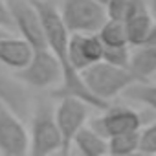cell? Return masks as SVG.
Wrapping results in <instances>:
<instances>
[{
	"label": "cell",
	"mask_w": 156,
	"mask_h": 156,
	"mask_svg": "<svg viewBox=\"0 0 156 156\" xmlns=\"http://www.w3.org/2000/svg\"><path fill=\"white\" fill-rule=\"evenodd\" d=\"M140 151V130L108 138V156H125Z\"/></svg>",
	"instance_id": "2e32d148"
},
{
	"label": "cell",
	"mask_w": 156,
	"mask_h": 156,
	"mask_svg": "<svg viewBox=\"0 0 156 156\" xmlns=\"http://www.w3.org/2000/svg\"><path fill=\"white\" fill-rule=\"evenodd\" d=\"M141 125L143 118L140 116V112L123 105H114V107L108 105L105 110H101L99 116H96L90 121V127L96 129L107 140L125 132H138L141 130Z\"/></svg>",
	"instance_id": "52a82bcc"
},
{
	"label": "cell",
	"mask_w": 156,
	"mask_h": 156,
	"mask_svg": "<svg viewBox=\"0 0 156 156\" xmlns=\"http://www.w3.org/2000/svg\"><path fill=\"white\" fill-rule=\"evenodd\" d=\"M98 35L105 46H130L125 22H118V20L108 19L103 24V28L98 31Z\"/></svg>",
	"instance_id": "9a60e30c"
},
{
	"label": "cell",
	"mask_w": 156,
	"mask_h": 156,
	"mask_svg": "<svg viewBox=\"0 0 156 156\" xmlns=\"http://www.w3.org/2000/svg\"><path fill=\"white\" fill-rule=\"evenodd\" d=\"M0 28H2L4 31H8V33H9V30L15 28L8 0H0Z\"/></svg>",
	"instance_id": "44dd1931"
},
{
	"label": "cell",
	"mask_w": 156,
	"mask_h": 156,
	"mask_svg": "<svg viewBox=\"0 0 156 156\" xmlns=\"http://www.w3.org/2000/svg\"><path fill=\"white\" fill-rule=\"evenodd\" d=\"M130 55H132V46H105L103 61L119 68H129Z\"/></svg>",
	"instance_id": "d6986e66"
},
{
	"label": "cell",
	"mask_w": 156,
	"mask_h": 156,
	"mask_svg": "<svg viewBox=\"0 0 156 156\" xmlns=\"http://www.w3.org/2000/svg\"><path fill=\"white\" fill-rule=\"evenodd\" d=\"M129 70L136 77L138 83H149V79L156 77V46L154 44L134 46Z\"/></svg>",
	"instance_id": "8fae6325"
},
{
	"label": "cell",
	"mask_w": 156,
	"mask_h": 156,
	"mask_svg": "<svg viewBox=\"0 0 156 156\" xmlns=\"http://www.w3.org/2000/svg\"><path fill=\"white\" fill-rule=\"evenodd\" d=\"M81 77L94 98H98L103 103H110V99L123 96V92L132 87L136 77L130 73L129 68H119L114 64H108L107 61H99L81 72Z\"/></svg>",
	"instance_id": "6da1fadb"
},
{
	"label": "cell",
	"mask_w": 156,
	"mask_h": 156,
	"mask_svg": "<svg viewBox=\"0 0 156 156\" xmlns=\"http://www.w3.org/2000/svg\"><path fill=\"white\" fill-rule=\"evenodd\" d=\"M98 2H99V4H103V6H107V2H108V0H98Z\"/></svg>",
	"instance_id": "cb8c5ba5"
},
{
	"label": "cell",
	"mask_w": 156,
	"mask_h": 156,
	"mask_svg": "<svg viewBox=\"0 0 156 156\" xmlns=\"http://www.w3.org/2000/svg\"><path fill=\"white\" fill-rule=\"evenodd\" d=\"M145 44H154L156 46V20H154V26H152V31H151V37Z\"/></svg>",
	"instance_id": "7402d4cb"
},
{
	"label": "cell",
	"mask_w": 156,
	"mask_h": 156,
	"mask_svg": "<svg viewBox=\"0 0 156 156\" xmlns=\"http://www.w3.org/2000/svg\"><path fill=\"white\" fill-rule=\"evenodd\" d=\"M127 26V35H129V42L130 46H141L149 41L152 26H154V19L149 13V9L145 8V4H141L138 8V11L125 22Z\"/></svg>",
	"instance_id": "4fadbf2b"
},
{
	"label": "cell",
	"mask_w": 156,
	"mask_h": 156,
	"mask_svg": "<svg viewBox=\"0 0 156 156\" xmlns=\"http://www.w3.org/2000/svg\"><path fill=\"white\" fill-rule=\"evenodd\" d=\"M140 151L147 156H156V121L140 130Z\"/></svg>",
	"instance_id": "ffe728a7"
},
{
	"label": "cell",
	"mask_w": 156,
	"mask_h": 156,
	"mask_svg": "<svg viewBox=\"0 0 156 156\" xmlns=\"http://www.w3.org/2000/svg\"><path fill=\"white\" fill-rule=\"evenodd\" d=\"M62 140L55 118V110H51L46 103H41L33 112L30 125V156H51L61 152Z\"/></svg>",
	"instance_id": "7a4b0ae2"
},
{
	"label": "cell",
	"mask_w": 156,
	"mask_h": 156,
	"mask_svg": "<svg viewBox=\"0 0 156 156\" xmlns=\"http://www.w3.org/2000/svg\"><path fill=\"white\" fill-rule=\"evenodd\" d=\"M17 79L33 88H59L62 83V66L50 48L35 50L30 62L17 72Z\"/></svg>",
	"instance_id": "5b68a950"
},
{
	"label": "cell",
	"mask_w": 156,
	"mask_h": 156,
	"mask_svg": "<svg viewBox=\"0 0 156 156\" xmlns=\"http://www.w3.org/2000/svg\"><path fill=\"white\" fill-rule=\"evenodd\" d=\"M141 4H143V0H108L107 6H105L107 17L110 20L127 22L138 11V8Z\"/></svg>",
	"instance_id": "e0dca14e"
},
{
	"label": "cell",
	"mask_w": 156,
	"mask_h": 156,
	"mask_svg": "<svg viewBox=\"0 0 156 156\" xmlns=\"http://www.w3.org/2000/svg\"><path fill=\"white\" fill-rule=\"evenodd\" d=\"M154 8H156V0H154Z\"/></svg>",
	"instance_id": "d4e9b609"
},
{
	"label": "cell",
	"mask_w": 156,
	"mask_h": 156,
	"mask_svg": "<svg viewBox=\"0 0 156 156\" xmlns=\"http://www.w3.org/2000/svg\"><path fill=\"white\" fill-rule=\"evenodd\" d=\"M8 4L11 9L15 30H19L20 37L26 39L33 50L48 48L42 19L31 0H8Z\"/></svg>",
	"instance_id": "ba28073f"
},
{
	"label": "cell",
	"mask_w": 156,
	"mask_h": 156,
	"mask_svg": "<svg viewBox=\"0 0 156 156\" xmlns=\"http://www.w3.org/2000/svg\"><path fill=\"white\" fill-rule=\"evenodd\" d=\"M59 11L70 33H98L108 20L98 0H62Z\"/></svg>",
	"instance_id": "3957f363"
},
{
	"label": "cell",
	"mask_w": 156,
	"mask_h": 156,
	"mask_svg": "<svg viewBox=\"0 0 156 156\" xmlns=\"http://www.w3.org/2000/svg\"><path fill=\"white\" fill-rule=\"evenodd\" d=\"M105 44L98 33H72L68 42V59L73 70L83 72L85 68L103 61Z\"/></svg>",
	"instance_id": "9c48e42d"
},
{
	"label": "cell",
	"mask_w": 156,
	"mask_h": 156,
	"mask_svg": "<svg viewBox=\"0 0 156 156\" xmlns=\"http://www.w3.org/2000/svg\"><path fill=\"white\" fill-rule=\"evenodd\" d=\"M123 96L130 101L149 107L151 110H156V85L152 83H134L123 92Z\"/></svg>",
	"instance_id": "ac0fdd59"
},
{
	"label": "cell",
	"mask_w": 156,
	"mask_h": 156,
	"mask_svg": "<svg viewBox=\"0 0 156 156\" xmlns=\"http://www.w3.org/2000/svg\"><path fill=\"white\" fill-rule=\"evenodd\" d=\"M33 51L31 44L22 37H0V62L15 72L22 70L30 62Z\"/></svg>",
	"instance_id": "30bf717a"
},
{
	"label": "cell",
	"mask_w": 156,
	"mask_h": 156,
	"mask_svg": "<svg viewBox=\"0 0 156 156\" xmlns=\"http://www.w3.org/2000/svg\"><path fill=\"white\" fill-rule=\"evenodd\" d=\"M0 101H4L19 116L28 112V94L24 87L19 83V79H11L2 72H0Z\"/></svg>",
	"instance_id": "7c38bea8"
},
{
	"label": "cell",
	"mask_w": 156,
	"mask_h": 156,
	"mask_svg": "<svg viewBox=\"0 0 156 156\" xmlns=\"http://www.w3.org/2000/svg\"><path fill=\"white\" fill-rule=\"evenodd\" d=\"M125 156H147V154H143L141 151H138V152H132V154H125Z\"/></svg>",
	"instance_id": "603a6c76"
},
{
	"label": "cell",
	"mask_w": 156,
	"mask_h": 156,
	"mask_svg": "<svg viewBox=\"0 0 156 156\" xmlns=\"http://www.w3.org/2000/svg\"><path fill=\"white\" fill-rule=\"evenodd\" d=\"M73 147L81 156H108V140L90 125L83 127L75 136Z\"/></svg>",
	"instance_id": "5bb4252c"
},
{
	"label": "cell",
	"mask_w": 156,
	"mask_h": 156,
	"mask_svg": "<svg viewBox=\"0 0 156 156\" xmlns=\"http://www.w3.org/2000/svg\"><path fill=\"white\" fill-rule=\"evenodd\" d=\"M0 154L30 156V130L4 101H0Z\"/></svg>",
	"instance_id": "8992f818"
},
{
	"label": "cell",
	"mask_w": 156,
	"mask_h": 156,
	"mask_svg": "<svg viewBox=\"0 0 156 156\" xmlns=\"http://www.w3.org/2000/svg\"><path fill=\"white\" fill-rule=\"evenodd\" d=\"M90 108L92 107L87 101L73 98V96H66V98L59 99V103L55 107V118H57V125H59V132H61V140H62L59 156H70L75 136L81 132L83 127H87Z\"/></svg>",
	"instance_id": "277c9868"
}]
</instances>
